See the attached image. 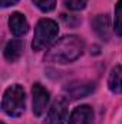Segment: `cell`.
<instances>
[{"label":"cell","mask_w":122,"mask_h":124,"mask_svg":"<svg viewBox=\"0 0 122 124\" xmlns=\"http://www.w3.org/2000/svg\"><path fill=\"white\" fill-rule=\"evenodd\" d=\"M63 3L70 10H83L86 7L88 0H63Z\"/></svg>","instance_id":"5bb4252c"},{"label":"cell","mask_w":122,"mask_h":124,"mask_svg":"<svg viewBox=\"0 0 122 124\" xmlns=\"http://www.w3.org/2000/svg\"><path fill=\"white\" fill-rule=\"evenodd\" d=\"M19 0H1V6L3 7H9V6H13V4H16Z\"/></svg>","instance_id":"9a60e30c"},{"label":"cell","mask_w":122,"mask_h":124,"mask_svg":"<svg viewBox=\"0 0 122 124\" xmlns=\"http://www.w3.org/2000/svg\"><path fill=\"white\" fill-rule=\"evenodd\" d=\"M68 116V102L65 100H58L50 107L45 124H63Z\"/></svg>","instance_id":"5b68a950"},{"label":"cell","mask_w":122,"mask_h":124,"mask_svg":"<svg viewBox=\"0 0 122 124\" xmlns=\"http://www.w3.org/2000/svg\"><path fill=\"white\" fill-rule=\"evenodd\" d=\"M9 26H10V32L14 35V36H23L26 35L29 31V23H27V19L25 17V15L19 13V12H14L10 19H9Z\"/></svg>","instance_id":"8992f818"},{"label":"cell","mask_w":122,"mask_h":124,"mask_svg":"<svg viewBox=\"0 0 122 124\" xmlns=\"http://www.w3.org/2000/svg\"><path fill=\"white\" fill-rule=\"evenodd\" d=\"M83 48L85 43L79 36L76 35L63 36L47 51L45 59L55 63H69L76 61L83 54Z\"/></svg>","instance_id":"6da1fadb"},{"label":"cell","mask_w":122,"mask_h":124,"mask_svg":"<svg viewBox=\"0 0 122 124\" xmlns=\"http://www.w3.org/2000/svg\"><path fill=\"white\" fill-rule=\"evenodd\" d=\"M0 124H4V123H0Z\"/></svg>","instance_id":"2e32d148"},{"label":"cell","mask_w":122,"mask_h":124,"mask_svg":"<svg viewBox=\"0 0 122 124\" xmlns=\"http://www.w3.org/2000/svg\"><path fill=\"white\" fill-rule=\"evenodd\" d=\"M37 9H40L42 12H50L55 9L56 6V0H32Z\"/></svg>","instance_id":"4fadbf2b"},{"label":"cell","mask_w":122,"mask_h":124,"mask_svg":"<svg viewBox=\"0 0 122 124\" xmlns=\"http://www.w3.org/2000/svg\"><path fill=\"white\" fill-rule=\"evenodd\" d=\"M93 90H95V85L91 82H73L66 88V93L70 98L78 100V98H83L89 95Z\"/></svg>","instance_id":"30bf717a"},{"label":"cell","mask_w":122,"mask_h":124,"mask_svg":"<svg viewBox=\"0 0 122 124\" xmlns=\"http://www.w3.org/2000/svg\"><path fill=\"white\" fill-rule=\"evenodd\" d=\"M92 26H93V31L96 32V35L105 40H109L111 38V20L108 17V15H98L93 22H92Z\"/></svg>","instance_id":"52a82bcc"},{"label":"cell","mask_w":122,"mask_h":124,"mask_svg":"<svg viewBox=\"0 0 122 124\" xmlns=\"http://www.w3.org/2000/svg\"><path fill=\"white\" fill-rule=\"evenodd\" d=\"M59 28L58 23L52 19H40L34 28V36L32 42V48L34 51H42L47 48L58 36Z\"/></svg>","instance_id":"3957f363"},{"label":"cell","mask_w":122,"mask_h":124,"mask_svg":"<svg viewBox=\"0 0 122 124\" xmlns=\"http://www.w3.org/2000/svg\"><path fill=\"white\" fill-rule=\"evenodd\" d=\"M23 49H25L23 40H20V39H12V40H9L6 43L3 54H4V58L9 62H14L22 56Z\"/></svg>","instance_id":"9c48e42d"},{"label":"cell","mask_w":122,"mask_h":124,"mask_svg":"<svg viewBox=\"0 0 122 124\" xmlns=\"http://www.w3.org/2000/svg\"><path fill=\"white\" fill-rule=\"evenodd\" d=\"M114 31L118 36H122V0H119L115 6V22Z\"/></svg>","instance_id":"7c38bea8"},{"label":"cell","mask_w":122,"mask_h":124,"mask_svg":"<svg viewBox=\"0 0 122 124\" xmlns=\"http://www.w3.org/2000/svg\"><path fill=\"white\" fill-rule=\"evenodd\" d=\"M93 111L89 105H79L76 107L70 117H69V124H91Z\"/></svg>","instance_id":"ba28073f"},{"label":"cell","mask_w":122,"mask_h":124,"mask_svg":"<svg viewBox=\"0 0 122 124\" xmlns=\"http://www.w3.org/2000/svg\"><path fill=\"white\" fill-rule=\"evenodd\" d=\"M32 95H33V114L36 117H40L47 108V104H49V100H50V94L40 84H33Z\"/></svg>","instance_id":"277c9868"},{"label":"cell","mask_w":122,"mask_h":124,"mask_svg":"<svg viewBox=\"0 0 122 124\" xmlns=\"http://www.w3.org/2000/svg\"><path fill=\"white\" fill-rule=\"evenodd\" d=\"M25 105H26V97H25V90L22 85L14 84L4 91L1 108L7 116L20 117L25 111Z\"/></svg>","instance_id":"7a4b0ae2"},{"label":"cell","mask_w":122,"mask_h":124,"mask_svg":"<svg viewBox=\"0 0 122 124\" xmlns=\"http://www.w3.org/2000/svg\"><path fill=\"white\" fill-rule=\"evenodd\" d=\"M108 87L112 93L121 94L122 93V66L116 65L112 68L109 78H108Z\"/></svg>","instance_id":"8fae6325"}]
</instances>
